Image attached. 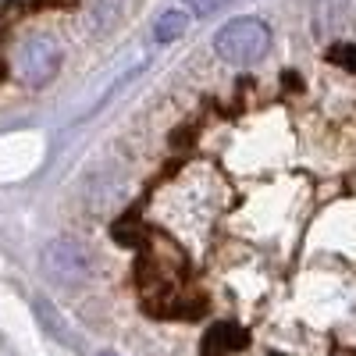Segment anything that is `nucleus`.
<instances>
[{
    "mask_svg": "<svg viewBox=\"0 0 356 356\" xmlns=\"http://www.w3.org/2000/svg\"><path fill=\"white\" fill-rule=\"evenodd\" d=\"M182 4H186L193 15H211V11L221 4V0H182Z\"/></svg>",
    "mask_w": 356,
    "mask_h": 356,
    "instance_id": "obj_7",
    "label": "nucleus"
},
{
    "mask_svg": "<svg viewBox=\"0 0 356 356\" xmlns=\"http://www.w3.org/2000/svg\"><path fill=\"white\" fill-rule=\"evenodd\" d=\"M328 61L356 75V47H353V43H335V47L328 50Z\"/></svg>",
    "mask_w": 356,
    "mask_h": 356,
    "instance_id": "obj_6",
    "label": "nucleus"
},
{
    "mask_svg": "<svg viewBox=\"0 0 356 356\" xmlns=\"http://www.w3.org/2000/svg\"><path fill=\"white\" fill-rule=\"evenodd\" d=\"M50 264H54V271L61 278H79L82 275V253L75 246H54Z\"/></svg>",
    "mask_w": 356,
    "mask_h": 356,
    "instance_id": "obj_4",
    "label": "nucleus"
},
{
    "mask_svg": "<svg viewBox=\"0 0 356 356\" xmlns=\"http://www.w3.org/2000/svg\"><path fill=\"white\" fill-rule=\"evenodd\" d=\"M186 33V15L182 11H168L161 22H157V40L161 43H171V40H178Z\"/></svg>",
    "mask_w": 356,
    "mask_h": 356,
    "instance_id": "obj_5",
    "label": "nucleus"
},
{
    "mask_svg": "<svg viewBox=\"0 0 356 356\" xmlns=\"http://www.w3.org/2000/svg\"><path fill=\"white\" fill-rule=\"evenodd\" d=\"M246 346V335L235 328V324H214L203 339V356H225Z\"/></svg>",
    "mask_w": 356,
    "mask_h": 356,
    "instance_id": "obj_3",
    "label": "nucleus"
},
{
    "mask_svg": "<svg viewBox=\"0 0 356 356\" xmlns=\"http://www.w3.org/2000/svg\"><path fill=\"white\" fill-rule=\"evenodd\" d=\"M104 356H114V353H104Z\"/></svg>",
    "mask_w": 356,
    "mask_h": 356,
    "instance_id": "obj_8",
    "label": "nucleus"
},
{
    "mask_svg": "<svg viewBox=\"0 0 356 356\" xmlns=\"http://www.w3.org/2000/svg\"><path fill=\"white\" fill-rule=\"evenodd\" d=\"M57 68H61V50L50 36H33L18 50V72L29 86H43L57 75Z\"/></svg>",
    "mask_w": 356,
    "mask_h": 356,
    "instance_id": "obj_2",
    "label": "nucleus"
},
{
    "mask_svg": "<svg viewBox=\"0 0 356 356\" xmlns=\"http://www.w3.org/2000/svg\"><path fill=\"white\" fill-rule=\"evenodd\" d=\"M214 50L228 65H239V68L257 65L260 57L271 50V29L260 18H232L214 36Z\"/></svg>",
    "mask_w": 356,
    "mask_h": 356,
    "instance_id": "obj_1",
    "label": "nucleus"
}]
</instances>
